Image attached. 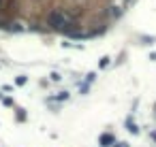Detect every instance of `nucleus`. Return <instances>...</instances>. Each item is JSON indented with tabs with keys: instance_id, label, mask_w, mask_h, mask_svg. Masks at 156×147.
I'll return each instance as SVG.
<instances>
[{
	"instance_id": "6",
	"label": "nucleus",
	"mask_w": 156,
	"mask_h": 147,
	"mask_svg": "<svg viewBox=\"0 0 156 147\" xmlns=\"http://www.w3.org/2000/svg\"><path fill=\"white\" fill-rule=\"evenodd\" d=\"M107 64H109V58H107V56H105V58H101V62H98V66H101V68H105Z\"/></svg>"
},
{
	"instance_id": "5",
	"label": "nucleus",
	"mask_w": 156,
	"mask_h": 147,
	"mask_svg": "<svg viewBox=\"0 0 156 147\" xmlns=\"http://www.w3.org/2000/svg\"><path fill=\"white\" fill-rule=\"evenodd\" d=\"M56 98H58V100H66V98H69V92H60Z\"/></svg>"
},
{
	"instance_id": "9",
	"label": "nucleus",
	"mask_w": 156,
	"mask_h": 147,
	"mask_svg": "<svg viewBox=\"0 0 156 147\" xmlns=\"http://www.w3.org/2000/svg\"><path fill=\"white\" fill-rule=\"evenodd\" d=\"M150 60H154V62H156V54H150Z\"/></svg>"
},
{
	"instance_id": "4",
	"label": "nucleus",
	"mask_w": 156,
	"mask_h": 147,
	"mask_svg": "<svg viewBox=\"0 0 156 147\" xmlns=\"http://www.w3.org/2000/svg\"><path fill=\"white\" fill-rule=\"evenodd\" d=\"M26 81H28V77H26V75H19V77L15 79V83H17V85H24Z\"/></svg>"
},
{
	"instance_id": "8",
	"label": "nucleus",
	"mask_w": 156,
	"mask_h": 147,
	"mask_svg": "<svg viewBox=\"0 0 156 147\" xmlns=\"http://www.w3.org/2000/svg\"><path fill=\"white\" fill-rule=\"evenodd\" d=\"M114 147H128V145H126V143H116Z\"/></svg>"
},
{
	"instance_id": "3",
	"label": "nucleus",
	"mask_w": 156,
	"mask_h": 147,
	"mask_svg": "<svg viewBox=\"0 0 156 147\" xmlns=\"http://www.w3.org/2000/svg\"><path fill=\"white\" fill-rule=\"evenodd\" d=\"M126 126H128V132H133V134H137V132H139V128H137V124H135V121H133L130 117L126 119Z\"/></svg>"
},
{
	"instance_id": "2",
	"label": "nucleus",
	"mask_w": 156,
	"mask_h": 147,
	"mask_svg": "<svg viewBox=\"0 0 156 147\" xmlns=\"http://www.w3.org/2000/svg\"><path fill=\"white\" fill-rule=\"evenodd\" d=\"M98 145H103V147H114V145H116V136L109 134V132H105V134H101Z\"/></svg>"
},
{
	"instance_id": "10",
	"label": "nucleus",
	"mask_w": 156,
	"mask_h": 147,
	"mask_svg": "<svg viewBox=\"0 0 156 147\" xmlns=\"http://www.w3.org/2000/svg\"><path fill=\"white\" fill-rule=\"evenodd\" d=\"M154 139H156V134H154Z\"/></svg>"
},
{
	"instance_id": "7",
	"label": "nucleus",
	"mask_w": 156,
	"mask_h": 147,
	"mask_svg": "<svg viewBox=\"0 0 156 147\" xmlns=\"http://www.w3.org/2000/svg\"><path fill=\"white\" fill-rule=\"evenodd\" d=\"M17 119H26V113H24V109H19V113H17Z\"/></svg>"
},
{
	"instance_id": "1",
	"label": "nucleus",
	"mask_w": 156,
	"mask_h": 147,
	"mask_svg": "<svg viewBox=\"0 0 156 147\" xmlns=\"http://www.w3.org/2000/svg\"><path fill=\"white\" fill-rule=\"evenodd\" d=\"M47 21H49V26H54L56 30H66V28L71 26V19L66 17L62 11H51L47 15Z\"/></svg>"
}]
</instances>
